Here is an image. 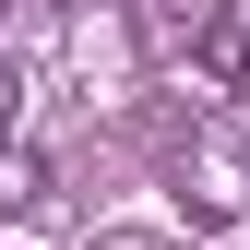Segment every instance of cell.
<instances>
[{
    "mask_svg": "<svg viewBox=\"0 0 250 250\" xmlns=\"http://www.w3.org/2000/svg\"><path fill=\"white\" fill-rule=\"evenodd\" d=\"M0 12H12V0H0Z\"/></svg>",
    "mask_w": 250,
    "mask_h": 250,
    "instance_id": "5",
    "label": "cell"
},
{
    "mask_svg": "<svg viewBox=\"0 0 250 250\" xmlns=\"http://www.w3.org/2000/svg\"><path fill=\"white\" fill-rule=\"evenodd\" d=\"M214 12H227V0H131V36H143L155 60H179V48H191Z\"/></svg>",
    "mask_w": 250,
    "mask_h": 250,
    "instance_id": "1",
    "label": "cell"
},
{
    "mask_svg": "<svg viewBox=\"0 0 250 250\" xmlns=\"http://www.w3.org/2000/svg\"><path fill=\"white\" fill-rule=\"evenodd\" d=\"M12 119H24V72L0 60V143H12Z\"/></svg>",
    "mask_w": 250,
    "mask_h": 250,
    "instance_id": "4",
    "label": "cell"
},
{
    "mask_svg": "<svg viewBox=\"0 0 250 250\" xmlns=\"http://www.w3.org/2000/svg\"><path fill=\"white\" fill-rule=\"evenodd\" d=\"M83 250H167V238H155V227H96Z\"/></svg>",
    "mask_w": 250,
    "mask_h": 250,
    "instance_id": "3",
    "label": "cell"
},
{
    "mask_svg": "<svg viewBox=\"0 0 250 250\" xmlns=\"http://www.w3.org/2000/svg\"><path fill=\"white\" fill-rule=\"evenodd\" d=\"M36 203H48V155H36V143H0V227L36 214Z\"/></svg>",
    "mask_w": 250,
    "mask_h": 250,
    "instance_id": "2",
    "label": "cell"
}]
</instances>
